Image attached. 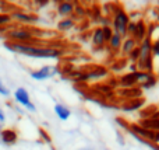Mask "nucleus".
<instances>
[{
	"label": "nucleus",
	"instance_id": "obj_1",
	"mask_svg": "<svg viewBox=\"0 0 159 150\" xmlns=\"http://www.w3.org/2000/svg\"><path fill=\"white\" fill-rule=\"evenodd\" d=\"M6 48L16 52L24 53L31 58H39V59H57L61 56V52L53 48H39L32 46V45H24V44H6Z\"/></svg>",
	"mask_w": 159,
	"mask_h": 150
},
{
	"label": "nucleus",
	"instance_id": "obj_2",
	"mask_svg": "<svg viewBox=\"0 0 159 150\" xmlns=\"http://www.w3.org/2000/svg\"><path fill=\"white\" fill-rule=\"evenodd\" d=\"M110 20H112L113 32H117V34H120L123 38H127V27H129L130 21H131L129 13H127L121 6H119V7H116L115 13L110 17Z\"/></svg>",
	"mask_w": 159,
	"mask_h": 150
},
{
	"label": "nucleus",
	"instance_id": "obj_3",
	"mask_svg": "<svg viewBox=\"0 0 159 150\" xmlns=\"http://www.w3.org/2000/svg\"><path fill=\"white\" fill-rule=\"evenodd\" d=\"M110 73L109 67L106 66H93V69H91L87 73H81L78 75V80L81 81H95V80H101L103 77H107Z\"/></svg>",
	"mask_w": 159,
	"mask_h": 150
},
{
	"label": "nucleus",
	"instance_id": "obj_4",
	"mask_svg": "<svg viewBox=\"0 0 159 150\" xmlns=\"http://www.w3.org/2000/svg\"><path fill=\"white\" fill-rule=\"evenodd\" d=\"M14 98H16V101L18 104H21L22 107H25L28 111H31V112L36 111L35 105L32 104V101H31V98H30V94H28V91L25 89H22V87L17 89L16 91H14Z\"/></svg>",
	"mask_w": 159,
	"mask_h": 150
},
{
	"label": "nucleus",
	"instance_id": "obj_5",
	"mask_svg": "<svg viewBox=\"0 0 159 150\" xmlns=\"http://www.w3.org/2000/svg\"><path fill=\"white\" fill-rule=\"evenodd\" d=\"M147 104V100L144 97L141 98H133V100H124L123 104L120 105V109L123 112H134V111H141L144 105Z\"/></svg>",
	"mask_w": 159,
	"mask_h": 150
},
{
	"label": "nucleus",
	"instance_id": "obj_6",
	"mask_svg": "<svg viewBox=\"0 0 159 150\" xmlns=\"http://www.w3.org/2000/svg\"><path fill=\"white\" fill-rule=\"evenodd\" d=\"M135 30H134V34L131 35L133 39H135L138 45L144 41V39L148 36V24L145 22V20L140 18V20H135Z\"/></svg>",
	"mask_w": 159,
	"mask_h": 150
},
{
	"label": "nucleus",
	"instance_id": "obj_7",
	"mask_svg": "<svg viewBox=\"0 0 159 150\" xmlns=\"http://www.w3.org/2000/svg\"><path fill=\"white\" fill-rule=\"evenodd\" d=\"M57 73V67L56 66H43L41 69L35 70V72H31V77L35 79V80H46L50 79Z\"/></svg>",
	"mask_w": 159,
	"mask_h": 150
},
{
	"label": "nucleus",
	"instance_id": "obj_8",
	"mask_svg": "<svg viewBox=\"0 0 159 150\" xmlns=\"http://www.w3.org/2000/svg\"><path fill=\"white\" fill-rule=\"evenodd\" d=\"M121 91H119V94L124 98V100H133V98H141L143 97L144 90L141 87L135 86L133 89H120Z\"/></svg>",
	"mask_w": 159,
	"mask_h": 150
},
{
	"label": "nucleus",
	"instance_id": "obj_9",
	"mask_svg": "<svg viewBox=\"0 0 159 150\" xmlns=\"http://www.w3.org/2000/svg\"><path fill=\"white\" fill-rule=\"evenodd\" d=\"M91 42H92L93 46L99 48V49L106 45L105 38H103V32H102V27H95L93 28V31L91 32Z\"/></svg>",
	"mask_w": 159,
	"mask_h": 150
},
{
	"label": "nucleus",
	"instance_id": "obj_10",
	"mask_svg": "<svg viewBox=\"0 0 159 150\" xmlns=\"http://www.w3.org/2000/svg\"><path fill=\"white\" fill-rule=\"evenodd\" d=\"M119 84L121 89H133L137 86V80H135V75L134 73H124L119 77Z\"/></svg>",
	"mask_w": 159,
	"mask_h": 150
},
{
	"label": "nucleus",
	"instance_id": "obj_11",
	"mask_svg": "<svg viewBox=\"0 0 159 150\" xmlns=\"http://www.w3.org/2000/svg\"><path fill=\"white\" fill-rule=\"evenodd\" d=\"M123 41H124V38L120 35V34L113 32L110 41L107 42V48H109V51L113 52V53H119L120 49H121V45H123Z\"/></svg>",
	"mask_w": 159,
	"mask_h": 150
},
{
	"label": "nucleus",
	"instance_id": "obj_12",
	"mask_svg": "<svg viewBox=\"0 0 159 150\" xmlns=\"http://www.w3.org/2000/svg\"><path fill=\"white\" fill-rule=\"evenodd\" d=\"M74 10H75V4L71 2H61V3H59V6H57L59 16L64 17V18H69V16L74 14Z\"/></svg>",
	"mask_w": 159,
	"mask_h": 150
},
{
	"label": "nucleus",
	"instance_id": "obj_13",
	"mask_svg": "<svg viewBox=\"0 0 159 150\" xmlns=\"http://www.w3.org/2000/svg\"><path fill=\"white\" fill-rule=\"evenodd\" d=\"M137 46H138V44L135 42V39H133V38H131V36H127V38H124L123 45H121V49H120L121 56L127 58V56H129L130 53H131Z\"/></svg>",
	"mask_w": 159,
	"mask_h": 150
},
{
	"label": "nucleus",
	"instance_id": "obj_14",
	"mask_svg": "<svg viewBox=\"0 0 159 150\" xmlns=\"http://www.w3.org/2000/svg\"><path fill=\"white\" fill-rule=\"evenodd\" d=\"M0 139H2V142L4 145H13L17 140V135L11 129H4V131L0 132Z\"/></svg>",
	"mask_w": 159,
	"mask_h": 150
},
{
	"label": "nucleus",
	"instance_id": "obj_15",
	"mask_svg": "<svg viewBox=\"0 0 159 150\" xmlns=\"http://www.w3.org/2000/svg\"><path fill=\"white\" fill-rule=\"evenodd\" d=\"M55 112H56V115H57V118L60 121H67L70 117H71V111H70L66 105H63V104H56Z\"/></svg>",
	"mask_w": 159,
	"mask_h": 150
},
{
	"label": "nucleus",
	"instance_id": "obj_16",
	"mask_svg": "<svg viewBox=\"0 0 159 150\" xmlns=\"http://www.w3.org/2000/svg\"><path fill=\"white\" fill-rule=\"evenodd\" d=\"M140 125L143 128L148 129L151 132H159V118L154 119V118H148V119H141Z\"/></svg>",
	"mask_w": 159,
	"mask_h": 150
},
{
	"label": "nucleus",
	"instance_id": "obj_17",
	"mask_svg": "<svg viewBox=\"0 0 159 150\" xmlns=\"http://www.w3.org/2000/svg\"><path fill=\"white\" fill-rule=\"evenodd\" d=\"M11 38H14L16 41H20V42H24V41H30L32 39V34L28 32L25 30H17V31H13L10 32Z\"/></svg>",
	"mask_w": 159,
	"mask_h": 150
},
{
	"label": "nucleus",
	"instance_id": "obj_18",
	"mask_svg": "<svg viewBox=\"0 0 159 150\" xmlns=\"http://www.w3.org/2000/svg\"><path fill=\"white\" fill-rule=\"evenodd\" d=\"M75 27V21L73 18H63V20H60V21L57 22V28L60 31H69V30H71V28H74Z\"/></svg>",
	"mask_w": 159,
	"mask_h": 150
},
{
	"label": "nucleus",
	"instance_id": "obj_19",
	"mask_svg": "<svg viewBox=\"0 0 159 150\" xmlns=\"http://www.w3.org/2000/svg\"><path fill=\"white\" fill-rule=\"evenodd\" d=\"M134 75H135V80H137V86H141V84L145 83V81L151 77V75H154V73H148V72H144V70H138V72H135Z\"/></svg>",
	"mask_w": 159,
	"mask_h": 150
},
{
	"label": "nucleus",
	"instance_id": "obj_20",
	"mask_svg": "<svg viewBox=\"0 0 159 150\" xmlns=\"http://www.w3.org/2000/svg\"><path fill=\"white\" fill-rule=\"evenodd\" d=\"M157 83H158V77H157V75L154 73V75H151V77H149L145 83H143L141 86H138V87H141L143 90H149V89H154V87L157 86Z\"/></svg>",
	"mask_w": 159,
	"mask_h": 150
},
{
	"label": "nucleus",
	"instance_id": "obj_21",
	"mask_svg": "<svg viewBox=\"0 0 159 150\" xmlns=\"http://www.w3.org/2000/svg\"><path fill=\"white\" fill-rule=\"evenodd\" d=\"M14 17L18 20H21V21H25V22H31V21H35L36 17L31 16V14H25V13H20V11H16L14 13Z\"/></svg>",
	"mask_w": 159,
	"mask_h": 150
},
{
	"label": "nucleus",
	"instance_id": "obj_22",
	"mask_svg": "<svg viewBox=\"0 0 159 150\" xmlns=\"http://www.w3.org/2000/svg\"><path fill=\"white\" fill-rule=\"evenodd\" d=\"M138 58H140V48L138 46L135 48L129 56H127V59L130 60V63H135V65H137V62H138Z\"/></svg>",
	"mask_w": 159,
	"mask_h": 150
},
{
	"label": "nucleus",
	"instance_id": "obj_23",
	"mask_svg": "<svg viewBox=\"0 0 159 150\" xmlns=\"http://www.w3.org/2000/svg\"><path fill=\"white\" fill-rule=\"evenodd\" d=\"M102 32H103V38H105V42H109L110 38H112L113 35V30L112 27H102Z\"/></svg>",
	"mask_w": 159,
	"mask_h": 150
},
{
	"label": "nucleus",
	"instance_id": "obj_24",
	"mask_svg": "<svg viewBox=\"0 0 159 150\" xmlns=\"http://www.w3.org/2000/svg\"><path fill=\"white\" fill-rule=\"evenodd\" d=\"M152 56L154 58H159V36L152 39Z\"/></svg>",
	"mask_w": 159,
	"mask_h": 150
},
{
	"label": "nucleus",
	"instance_id": "obj_25",
	"mask_svg": "<svg viewBox=\"0 0 159 150\" xmlns=\"http://www.w3.org/2000/svg\"><path fill=\"white\" fill-rule=\"evenodd\" d=\"M135 20H131L129 24V27H127V36H131L133 34H134V30H135Z\"/></svg>",
	"mask_w": 159,
	"mask_h": 150
},
{
	"label": "nucleus",
	"instance_id": "obj_26",
	"mask_svg": "<svg viewBox=\"0 0 159 150\" xmlns=\"http://www.w3.org/2000/svg\"><path fill=\"white\" fill-rule=\"evenodd\" d=\"M10 21V16H6V14H0V25L7 24Z\"/></svg>",
	"mask_w": 159,
	"mask_h": 150
},
{
	"label": "nucleus",
	"instance_id": "obj_27",
	"mask_svg": "<svg viewBox=\"0 0 159 150\" xmlns=\"http://www.w3.org/2000/svg\"><path fill=\"white\" fill-rule=\"evenodd\" d=\"M39 133H41V136H42V138H43V139H45V140H46V142H48V143H50V142H52V139H50V136H49V135H48V133H46V132H45V131H43V129H39Z\"/></svg>",
	"mask_w": 159,
	"mask_h": 150
},
{
	"label": "nucleus",
	"instance_id": "obj_28",
	"mask_svg": "<svg viewBox=\"0 0 159 150\" xmlns=\"http://www.w3.org/2000/svg\"><path fill=\"white\" fill-rule=\"evenodd\" d=\"M74 13H77V14H78V17H84L85 14H87V10H85L84 7H82V8L77 7V8H75V10H74Z\"/></svg>",
	"mask_w": 159,
	"mask_h": 150
},
{
	"label": "nucleus",
	"instance_id": "obj_29",
	"mask_svg": "<svg viewBox=\"0 0 159 150\" xmlns=\"http://www.w3.org/2000/svg\"><path fill=\"white\" fill-rule=\"evenodd\" d=\"M0 94H2V95H8V94H10V93H8V90L3 86L2 81H0Z\"/></svg>",
	"mask_w": 159,
	"mask_h": 150
},
{
	"label": "nucleus",
	"instance_id": "obj_30",
	"mask_svg": "<svg viewBox=\"0 0 159 150\" xmlns=\"http://www.w3.org/2000/svg\"><path fill=\"white\" fill-rule=\"evenodd\" d=\"M152 143L158 145L159 143V132H154V138H152Z\"/></svg>",
	"mask_w": 159,
	"mask_h": 150
},
{
	"label": "nucleus",
	"instance_id": "obj_31",
	"mask_svg": "<svg viewBox=\"0 0 159 150\" xmlns=\"http://www.w3.org/2000/svg\"><path fill=\"white\" fill-rule=\"evenodd\" d=\"M130 73H135V72H138V67H137V65L135 63H130Z\"/></svg>",
	"mask_w": 159,
	"mask_h": 150
},
{
	"label": "nucleus",
	"instance_id": "obj_32",
	"mask_svg": "<svg viewBox=\"0 0 159 150\" xmlns=\"http://www.w3.org/2000/svg\"><path fill=\"white\" fill-rule=\"evenodd\" d=\"M4 119H6V117H4V114H3V111L0 109V122H3Z\"/></svg>",
	"mask_w": 159,
	"mask_h": 150
},
{
	"label": "nucleus",
	"instance_id": "obj_33",
	"mask_svg": "<svg viewBox=\"0 0 159 150\" xmlns=\"http://www.w3.org/2000/svg\"><path fill=\"white\" fill-rule=\"evenodd\" d=\"M157 77H158V79H159V72H158V75H157Z\"/></svg>",
	"mask_w": 159,
	"mask_h": 150
}]
</instances>
